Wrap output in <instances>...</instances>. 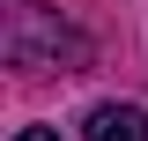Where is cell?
<instances>
[{
	"mask_svg": "<svg viewBox=\"0 0 148 141\" xmlns=\"http://www.w3.org/2000/svg\"><path fill=\"white\" fill-rule=\"evenodd\" d=\"M15 141H59V126H22Z\"/></svg>",
	"mask_w": 148,
	"mask_h": 141,
	"instance_id": "cell-3",
	"label": "cell"
},
{
	"mask_svg": "<svg viewBox=\"0 0 148 141\" xmlns=\"http://www.w3.org/2000/svg\"><path fill=\"white\" fill-rule=\"evenodd\" d=\"M0 45H8V67L15 74H74V67H89V37L74 22H59L52 8H37V0H15Z\"/></svg>",
	"mask_w": 148,
	"mask_h": 141,
	"instance_id": "cell-1",
	"label": "cell"
},
{
	"mask_svg": "<svg viewBox=\"0 0 148 141\" xmlns=\"http://www.w3.org/2000/svg\"><path fill=\"white\" fill-rule=\"evenodd\" d=\"M89 141H148V111L141 104H96L89 111Z\"/></svg>",
	"mask_w": 148,
	"mask_h": 141,
	"instance_id": "cell-2",
	"label": "cell"
}]
</instances>
